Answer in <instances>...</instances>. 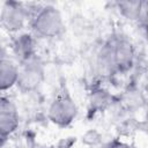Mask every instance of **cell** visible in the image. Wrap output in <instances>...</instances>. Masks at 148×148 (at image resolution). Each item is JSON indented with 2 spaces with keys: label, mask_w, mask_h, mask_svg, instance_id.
<instances>
[{
  "label": "cell",
  "mask_w": 148,
  "mask_h": 148,
  "mask_svg": "<svg viewBox=\"0 0 148 148\" xmlns=\"http://www.w3.org/2000/svg\"><path fill=\"white\" fill-rule=\"evenodd\" d=\"M31 25L34 32L44 38L58 37L65 30L61 13L51 5H46L37 9L32 17Z\"/></svg>",
  "instance_id": "cell-1"
},
{
  "label": "cell",
  "mask_w": 148,
  "mask_h": 148,
  "mask_svg": "<svg viewBox=\"0 0 148 148\" xmlns=\"http://www.w3.org/2000/svg\"><path fill=\"white\" fill-rule=\"evenodd\" d=\"M77 116V105L72 96L62 89L59 91L50 104L47 117L59 127H66L73 123Z\"/></svg>",
  "instance_id": "cell-2"
},
{
  "label": "cell",
  "mask_w": 148,
  "mask_h": 148,
  "mask_svg": "<svg viewBox=\"0 0 148 148\" xmlns=\"http://www.w3.org/2000/svg\"><path fill=\"white\" fill-rule=\"evenodd\" d=\"M44 80V66L40 59L35 58L18 65V76L16 86L22 92L35 91Z\"/></svg>",
  "instance_id": "cell-3"
},
{
  "label": "cell",
  "mask_w": 148,
  "mask_h": 148,
  "mask_svg": "<svg viewBox=\"0 0 148 148\" xmlns=\"http://www.w3.org/2000/svg\"><path fill=\"white\" fill-rule=\"evenodd\" d=\"M28 17V10L21 2L6 1L0 8V24L9 32L20 31Z\"/></svg>",
  "instance_id": "cell-4"
},
{
  "label": "cell",
  "mask_w": 148,
  "mask_h": 148,
  "mask_svg": "<svg viewBox=\"0 0 148 148\" xmlns=\"http://www.w3.org/2000/svg\"><path fill=\"white\" fill-rule=\"evenodd\" d=\"M112 42L113 59L116 72H127L134 65V47L132 43L125 37H117Z\"/></svg>",
  "instance_id": "cell-5"
},
{
  "label": "cell",
  "mask_w": 148,
  "mask_h": 148,
  "mask_svg": "<svg viewBox=\"0 0 148 148\" xmlns=\"http://www.w3.org/2000/svg\"><path fill=\"white\" fill-rule=\"evenodd\" d=\"M12 49L18 64L29 61L37 56L36 43L30 34H21L20 36H17L13 42Z\"/></svg>",
  "instance_id": "cell-6"
},
{
  "label": "cell",
  "mask_w": 148,
  "mask_h": 148,
  "mask_svg": "<svg viewBox=\"0 0 148 148\" xmlns=\"http://www.w3.org/2000/svg\"><path fill=\"white\" fill-rule=\"evenodd\" d=\"M18 126V113L14 103L5 97L0 96V127L9 135L16 131Z\"/></svg>",
  "instance_id": "cell-7"
},
{
  "label": "cell",
  "mask_w": 148,
  "mask_h": 148,
  "mask_svg": "<svg viewBox=\"0 0 148 148\" xmlns=\"http://www.w3.org/2000/svg\"><path fill=\"white\" fill-rule=\"evenodd\" d=\"M18 66L10 59L0 58V91H5L16 86Z\"/></svg>",
  "instance_id": "cell-8"
},
{
  "label": "cell",
  "mask_w": 148,
  "mask_h": 148,
  "mask_svg": "<svg viewBox=\"0 0 148 148\" xmlns=\"http://www.w3.org/2000/svg\"><path fill=\"white\" fill-rule=\"evenodd\" d=\"M97 67L102 75H110L116 72L112 42H108L101 47L97 54Z\"/></svg>",
  "instance_id": "cell-9"
},
{
  "label": "cell",
  "mask_w": 148,
  "mask_h": 148,
  "mask_svg": "<svg viewBox=\"0 0 148 148\" xmlns=\"http://www.w3.org/2000/svg\"><path fill=\"white\" fill-rule=\"evenodd\" d=\"M146 2L141 1H123L118 2L120 13L128 20H140L142 12L145 10L143 6Z\"/></svg>",
  "instance_id": "cell-10"
},
{
  "label": "cell",
  "mask_w": 148,
  "mask_h": 148,
  "mask_svg": "<svg viewBox=\"0 0 148 148\" xmlns=\"http://www.w3.org/2000/svg\"><path fill=\"white\" fill-rule=\"evenodd\" d=\"M110 101H111V96L108 95L106 91L97 90L94 92L91 97V105H94L97 109H103L109 104Z\"/></svg>",
  "instance_id": "cell-11"
},
{
  "label": "cell",
  "mask_w": 148,
  "mask_h": 148,
  "mask_svg": "<svg viewBox=\"0 0 148 148\" xmlns=\"http://www.w3.org/2000/svg\"><path fill=\"white\" fill-rule=\"evenodd\" d=\"M105 148H132V147L120 140H113V141L109 142Z\"/></svg>",
  "instance_id": "cell-12"
},
{
  "label": "cell",
  "mask_w": 148,
  "mask_h": 148,
  "mask_svg": "<svg viewBox=\"0 0 148 148\" xmlns=\"http://www.w3.org/2000/svg\"><path fill=\"white\" fill-rule=\"evenodd\" d=\"M8 136H9V134H8L7 132H5V131L0 127V147H1L2 145H5V142L7 141Z\"/></svg>",
  "instance_id": "cell-13"
},
{
  "label": "cell",
  "mask_w": 148,
  "mask_h": 148,
  "mask_svg": "<svg viewBox=\"0 0 148 148\" xmlns=\"http://www.w3.org/2000/svg\"><path fill=\"white\" fill-rule=\"evenodd\" d=\"M0 58H1V56H0Z\"/></svg>",
  "instance_id": "cell-14"
}]
</instances>
